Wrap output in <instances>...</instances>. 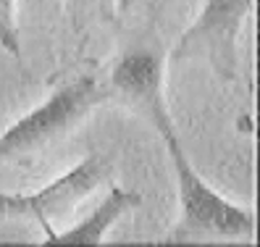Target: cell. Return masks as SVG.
<instances>
[{
    "label": "cell",
    "instance_id": "6da1fadb",
    "mask_svg": "<svg viewBox=\"0 0 260 247\" xmlns=\"http://www.w3.org/2000/svg\"><path fill=\"white\" fill-rule=\"evenodd\" d=\"M158 134L168 150V161H171V168H174L176 195H179V219L160 242L166 244L232 242V239L252 242L255 213L223 197L194 171L174 123L160 127Z\"/></svg>",
    "mask_w": 260,
    "mask_h": 247
},
{
    "label": "cell",
    "instance_id": "7a4b0ae2",
    "mask_svg": "<svg viewBox=\"0 0 260 247\" xmlns=\"http://www.w3.org/2000/svg\"><path fill=\"white\" fill-rule=\"evenodd\" d=\"M105 103H111V95L103 71L76 74L0 134V166L42 156Z\"/></svg>",
    "mask_w": 260,
    "mask_h": 247
},
{
    "label": "cell",
    "instance_id": "3957f363",
    "mask_svg": "<svg viewBox=\"0 0 260 247\" xmlns=\"http://www.w3.org/2000/svg\"><path fill=\"white\" fill-rule=\"evenodd\" d=\"M255 0H203L197 19L174 45L168 64L203 60L223 82L239 79V37Z\"/></svg>",
    "mask_w": 260,
    "mask_h": 247
},
{
    "label": "cell",
    "instance_id": "277c9868",
    "mask_svg": "<svg viewBox=\"0 0 260 247\" xmlns=\"http://www.w3.org/2000/svg\"><path fill=\"white\" fill-rule=\"evenodd\" d=\"M108 174H111V163L100 152H89L84 161H79L55 181L45 184L35 192H21V195L0 192V219L35 224L48 237L53 231H58V224L66 221L105 181Z\"/></svg>",
    "mask_w": 260,
    "mask_h": 247
},
{
    "label": "cell",
    "instance_id": "5b68a950",
    "mask_svg": "<svg viewBox=\"0 0 260 247\" xmlns=\"http://www.w3.org/2000/svg\"><path fill=\"white\" fill-rule=\"evenodd\" d=\"M166 53L158 42H137L121 50L103 71L111 103L126 105L152 129L174 123L166 103Z\"/></svg>",
    "mask_w": 260,
    "mask_h": 247
},
{
    "label": "cell",
    "instance_id": "8992f818",
    "mask_svg": "<svg viewBox=\"0 0 260 247\" xmlns=\"http://www.w3.org/2000/svg\"><path fill=\"white\" fill-rule=\"evenodd\" d=\"M140 205H142V195L113 187L87 219H82L79 224H74L69 229H58L53 234H48L45 237V244H58V247H71V244L95 247V244H103L105 234H108L126 213L137 210Z\"/></svg>",
    "mask_w": 260,
    "mask_h": 247
},
{
    "label": "cell",
    "instance_id": "52a82bcc",
    "mask_svg": "<svg viewBox=\"0 0 260 247\" xmlns=\"http://www.w3.org/2000/svg\"><path fill=\"white\" fill-rule=\"evenodd\" d=\"M69 24L76 32L95 26V24H116L121 0H63Z\"/></svg>",
    "mask_w": 260,
    "mask_h": 247
},
{
    "label": "cell",
    "instance_id": "ba28073f",
    "mask_svg": "<svg viewBox=\"0 0 260 247\" xmlns=\"http://www.w3.org/2000/svg\"><path fill=\"white\" fill-rule=\"evenodd\" d=\"M0 50H6L13 58H21L16 0H0Z\"/></svg>",
    "mask_w": 260,
    "mask_h": 247
}]
</instances>
